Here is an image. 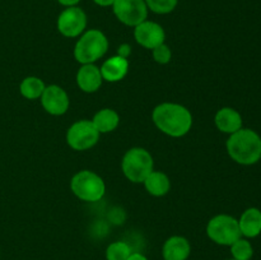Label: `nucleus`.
Instances as JSON below:
<instances>
[{
    "mask_svg": "<svg viewBox=\"0 0 261 260\" xmlns=\"http://www.w3.org/2000/svg\"><path fill=\"white\" fill-rule=\"evenodd\" d=\"M152 120L158 130L172 138L188 134L193 126V115L185 106L172 102H163L154 107Z\"/></svg>",
    "mask_w": 261,
    "mask_h": 260,
    "instance_id": "f257e3e1",
    "label": "nucleus"
},
{
    "mask_svg": "<svg viewBox=\"0 0 261 260\" xmlns=\"http://www.w3.org/2000/svg\"><path fill=\"white\" fill-rule=\"evenodd\" d=\"M227 152L239 165L251 166L261 160V137L252 129L241 127L229 135Z\"/></svg>",
    "mask_w": 261,
    "mask_h": 260,
    "instance_id": "f03ea898",
    "label": "nucleus"
},
{
    "mask_svg": "<svg viewBox=\"0 0 261 260\" xmlns=\"http://www.w3.org/2000/svg\"><path fill=\"white\" fill-rule=\"evenodd\" d=\"M109 50V40L99 30L84 31L74 46V59L82 65L94 64Z\"/></svg>",
    "mask_w": 261,
    "mask_h": 260,
    "instance_id": "7ed1b4c3",
    "label": "nucleus"
},
{
    "mask_svg": "<svg viewBox=\"0 0 261 260\" xmlns=\"http://www.w3.org/2000/svg\"><path fill=\"white\" fill-rule=\"evenodd\" d=\"M153 157L147 149L140 147L130 148L121 161V170L125 177L134 184H143L153 171Z\"/></svg>",
    "mask_w": 261,
    "mask_h": 260,
    "instance_id": "20e7f679",
    "label": "nucleus"
},
{
    "mask_svg": "<svg viewBox=\"0 0 261 260\" xmlns=\"http://www.w3.org/2000/svg\"><path fill=\"white\" fill-rule=\"evenodd\" d=\"M70 189L76 198L88 203L99 201L106 193L103 178L89 170L76 172L71 177Z\"/></svg>",
    "mask_w": 261,
    "mask_h": 260,
    "instance_id": "39448f33",
    "label": "nucleus"
},
{
    "mask_svg": "<svg viewBox=\"0 0 261 260\" xmlns=\"http://www.w3.org/2000/svg\"><path fill=\"white\" fill-rule=\"evenodd\" d=\"M206 235L217 245L231 246L242 237L239 227V219L228 214H218L206 224Z\"/></svg>",
    "mask_w": 261,
    "mask_h": 260,
    "instance_id": "423d86ee",
    "label": "nucleus"
},
{
    "mask_svg": "<svg viewBox=\"0 0 261 260\" xmlns=\"http://www.w3.org/2000/svg\"><path fill=\"white\" fill-rule=\"evenodd\" d=\"M99 133L92 120H79L66 132V143L74 150H88L98 143Z\"/></svg>",
    "mask_w": 261,
    "mask_h": 260,
    "instance_id": "0eeeda50",
    "label": "nucleus"
},
{
    "mask_svg": "<svg viewBox=\"0 0 261 260\" xmlns=\"http://www.w3.org/2000/svg\"><path fill=\"white\" fill-rule=\"evenodd\" d=\"M112 10L117 19L129 27H135L148 18L145 0H115Z\"/></svg>",
    "mask_w": 261,
    "mask_h": 260,
    "instance_id": "6e6552de",
    "label": "nucleus"
},
{
    "mask_svg": "<svg viewBox=\"0 0 261 260\" xmlns=\"http://www.w3.org/2000/svg\"><path fill=\"white\" fill-rule=\"evenodd\" d=\"M87 28V14L78 5L68 7L59 14L58 31L68 38L79 37Z\"/></svg>",
    "mask_w": 261,
    "mask_h": 260,
    "instance_id": "1a4fd4ad",
    "label": "nucleus"
},
{
    "mask_svg": "<svg viewBox=\"0 0 261 260\" xmlns=\"http://www.w3.org/2000/svg\"><path fill=\"white\" fill-rule=\"evenodd\" d=\"M40 99L43 110L53 116H61L70 106V99L66 91L56 84L46 86Z\"/></svg>",
    "mask_w": 261,
    "mask_h": 260,
    "instance_id": "9d476101",
    "label": "nucleus"
},
{
    "mask_svg": "<svg viewBox=\"0 0 261 260\" xmlns=\"http://www.w3.org/2000/svg\"><path fill=\"white\" fill-rule=\"evenodd\" d=\"M134 38L140 46L148 50H153L154 47L165 43L166 32L163 27L152 20H144L140 24L134 27Z\"/></svg>",
    "mask_w": 261,
    "mask_h": 260,
    "instance_id": "9b49d317",
    "label": "nucleus"
},
{
    "mask_svg": "<svg viewBox=\"0 0 261 260\" xmlns=\"http://www.w3.org/2000/svg\"><path fill=\"white\" fill-rule=\"evenodd\" d=\"M101 70L94 64H84L76 73V84L86 93H94L102 86Z\"/></svg>",
    "mask_w": 261,
    "mask_h": 260,
    "instance_id": "f8f14e48",
    "label": "nucleus"
},
{
    "mask_svg": "<svg viewBox=\"0 0 261 260\" xmlns=\"http://www.w3.org/2000/svg\"><path fill=\"white\" fill-rule=\"evenodd\" d=\"M191 254V244L184 236H171L162 246L163 260H188Z\"/></svg>",
    "mask_w": 261,
    "mask_h": 260,
    "instance_id": "ddd939ff",
    "label": "nucleus"
},
{
    "mask_svg": "<svg viewBox=\"0 0 261 260\" xmlns=\"http://www.w3.org/2000/svg\"><path fill=\"white\" fill-rule=\"evenodd\" d=\"M103 81L116 83L122 81L129 71V60L122 56L115 55L107 59L99 68Z\"/></svg>",
    "mask_w": 261,
    "mask_h": 260,
    "instance_id": "4468645a",
    "label": "nucleus"
},
{
    "mask_svg": "<svg viewBox=\"0 0 261 260\" xmlns=\"http://www.w3.org/2000/svg\"><path fill=\"white\" fill-rule=\"evenodd\" d=\"M214 122L219 132L231 135L242 127V116L232 107H222L216 114Z\"/></svg>",
    "mask_w": 261,
    "mask_h": 260,
    "instance_id": "2eb2a0df",
    "label": "nucleus"
},
{
    "mask_svg": "<svg viewBox=\"0 0 261 260\" xmlns=\"http://www.w3.org/2000/svg\"><path fill=\"white\" fill-rule=\"evenodd\" d=\"M240 232L246 239H255L261 233V211L257 208H247L239 219Z\"/></svg>",
    "mask_w": 261,
    "mask_h": 260,
    "instance_id": "dca6fc26",
    "label": "nucleus"
},
{
    "mask_svg": "<svg viewBox=\"0 0 261 260\" xmlns=\"http://www.w3.org/2000/svg\"><path fill=\"white\" fill-rule=\"evenodd\" d=\"M145 190L153 196H165L171 189L170 177L165 172L153 170L144 180Z\"/></svg>",
    "mask_w": 261,
    "mask_h": 260,
    "instance_id": "f3484780",
    "label": "nucleus"
},
{
    "mask_svg": "<svg viewBox=\"0 0 261 260\" xmlns=\"http://www.w3.org/2000/svg\"><path fill=\"white\" fill-rule=\"evenodd\" d=\"M94 127L98 130L99 134L105 133H111L119 126L120 116L115 110L112 109H102L97 112L92 119Z\"/></svg>",
    "mask_w": 261,
    "mask_h": 260,
    "instance_id": "a211bd4d",
    "label": "nucleus"
},
{
    "mask_svg": "<svg viewBox=\"0 0 261 260\" xmlns=\"http://www.w3.org/2000/svg\"><path fill=\"white\" fill-rule=\"evenodd\" d=\"M46 86L42 79L38 76H27L20 82L19 92L24 98L27 99H38L42 96Z\"/></svg>",
    "mask_w": 261,
    "mask_h": 260,
    "instance_id": "6ab92c4d",
    "label": "nucleus"
},
{
    "mask_svg": "<svg viewBox=\"0 0 261 260\" xmlns=\"http://www.w3.org/2000/svg\"><path fill=\"white\" fill-rule=\"evenodd\" d=\"M132 252L129 244L124 241H115L107 246L105 256L106 260H127Z\"/></svg>",
    "mask_w": 261,
    "mask_h": 260,
    "instance_id": "aec40b11",
    "label": "nucleus"
},
{
    "mask_svg": "<svg viewBox=\"0 0 261 260\" xmlns=\"http://www.w3.org/2000/svg\"><path fill=\"white\" fill-rule=\"evenodd\" d=\"M229 247H231L232 259L234 260H251L252 255H254V249H252L251 242L247 239L240 237Z\"/></svg>",
    "mask_w": 261,
    "mask_h": 260,
    "instance_id": "412c9836",
    "label": "nucleus"
},
{
    "mask_svg": "<svg viewBox=\"0 0 261 260\" xmlns=\"http://www.w3.org/2000/svg\"><path fill=\"white\" fill-rule=\"evenodd\" d=\"M178 0H145L148 10L155 14H168L177 7Z\"/></svg>",
    "mask_w": 261,
    "mask_h": 260,
    "instance_id": "4be33fe9",
    "label": "nucleus"
},
{
    "mask_svg": "<svg viewBox=\"0 0 261 260\" xmlns=\"http://www.w3.org/2000/svg\"><path fill=\"white\" fill-rule=\"evenodd\" d=\"M153 53V59H154L155 63L158 64H168L172 58V53H171V48L168 47L166 43H161L160 46L154 47L152 50Z\"/></svg>",
    "mask_w": 261,
    "mask_h": 260,
    "instance_id": "5701e85b",
    "label": "nucleus"
},
{
    "mask_svg": "<svg viewBox=\"0 0 261 260\" xmlns=\"http://www.w3.org/2000/svg\"><path fill=\"white\" fill-rule=\"evenodd\" d=\"M130 54H132V47H130V45H127V43H122V45H120L119 50H117V55L127 59Z\"/></svg>",
    "mask_w": 261,
    "mask_h": 260,
    "instance_id": "b1692460",
    "label": "nucleus"
},
{
    "mask_svg": "<svg viewBox=\"0 0 261 260\" xmlns=\"http://www.w3.org/2000/svg\"><path fill=\"white\" fill-rule=\"evenodd\" d=\"M115 0H93L94 4H97L98 7H112V4H114Z\"/></svg>",
    "mask_w": 261,
    "mask_h": 260,
    "instance_id": "393cba45",
    "label": "nucleus"
},
{
    "mask_svg": "<svg viewBox=\"0 0 261 260\" xmlns=\"http://www.w3.org/2000/svg\"><path fill=\"white\" fill-rule=\"evenodd\" d=\"M58 2L60 3L61 5L68 8V7H75V5H78L81 0H58Z\"/></svg>",
    "mask_w": 261,
    "mask_h": 260,
    "instance_id": "a878e982",
    "label": "nucleus"
},
{
    "mask_svg": "<svg viewBox=\"0 0 261 260\" xmlns=\"http://www.w3.org/2000/svg\"><path fill=\"white\" fill-rule=\"evenodd\" d=\"M127 260H148V257L145 255L140 254V252H132Z\"/></svg>",
    "mask_w": 261,
    "mask_h": 260,
    "instance_id": "bb28decb",
    "label": "nucleus"
},
{
    "mask_svg": "<svg viewBox=\"0 0 261 260\" xmlns=\"http://www.w3.org/2000/svg\"><path fill=\"white\" fill-rule=\"evenodd\" d=\"M228 260H234V259H228Z\"/></svg>",
    "mask_w": 261,
    "mask_h": 260,
    "instance_id": "cd10ccee",
    "label": "nucleus"
}]
</instances>
